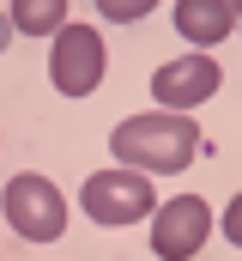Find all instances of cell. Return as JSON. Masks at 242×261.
<instances>
[{"instance_id":"obj_8","label":"cell","mask_w":242,"mask_h":261,"mask_svg":"<svg viewBox=\"0 0 242 261\" xmlns=\"http://www.w3.org/2000/svg\"><path fill=\"white\" fill-rule=\"evenodd\" d=\"M12 31H24V37H55L60 24H67V0H12Z\"/></svg>"},{"instance_id":"obj_5","label":"cell","mask_w":242,"mask_h":261,"mask_svg":"<svg viewBox=\"0 0 242 261\" xmlns=\"http://www.w3.org/2000/svg\"><path fill=\"white\" fill-rule=\"evenodd\" d=\"M212 237V200L200 195H170L152 213V255L158 261H194Z\"/></svg>"},{"instance_id":"obj_1","label":"cell","mask_w":242,"mask_h":261,"mask_svg":"<svg viewBox=\"0 0 242 261\" xmlns=\"http://www.w3.org/2000/svg\"><path fill=\"white\" fill-rule=\"evenodd\" d=\"M109 152L127 170H145V176H176L200 158V122L188 110H145V116H127L109 134Z\"/></svg>"},{"instance_id":"obj_10","label":"cell","mask_w":242,"mask_h":261,"mask_svg":"<svg viewBox=\"0 0 242 261\" xmlns=\"http://www.w3.org/2000/svg\"><path fill=\"white\" fill-rule=\"evenodd\" d=\"M218 231H224V243H236V249H242V195L224 200V213H218Z\"/></svg>"},{"instance_id":"obj_4","label":"cell","mask_w":242,"mask_h":261,"mask_svg":"<svg viewBox=\"0 0 242 261\" xmlns=\"http://www.w3.org/2000/svg\"><path fill=\"white\" fill-rule=\"evenodd\" d=\"M103 67H109V55H103V37L91 31V24H60L55 31V49H49V79H55L60 97H91L97 85H103Z\"/></svg>"},{"instance_id":"obj_2","label":"cell","mask_w":242,"mask_h":261,"mask_svg":"<svg viewBox=\"0 0 242 261\" xmlns=\"http://www.w3.org/2000/svg\"><path fill=\"white\" fill-rule=\"evenodd\" d=\"M79 206H85V219H97V225H139V219H152L158 213V189H152V176L145 170H97V176H85V189H79Z\"/></svg>"},{"instance_id":"obj_6","label":"cell","mask_w":242,"mask_h":261,"mask_svg":"<svg viewBox=\"0 0 242 261\" xmlns=\"http://www.w3.org/2000/svg\"><path fill=\"white\" fill-rule=\"evenodd\" d=\"M218 85H224V67L212 61L206 49L176 55L170 67L152 73V97H158V110H200L206 97H218Z\"/></svg>"},{"instance_id":"obj_9","label":"cell","mask_w":242,"mask_h":261,"mask_svg":"<svg viewBox=\"0 0 242 261\" xmlns=\"http://www.w3.org/2000/svg\"><path fill=\"white\" fill-rule=\"evenodd\" d=\"M97 12L109 24H139L145 12H158V0H97Z\"/></svg>"},{"instance_id":"obj_12","label":"cell","mask_w":242,"mask_h":261,"mask_svg":"<svg viewBox=\"0 0 242 261\" xmlns=\"http://www.w3.org/2000/svg\"><path fill=\"white\" fill-rule=\"evenodd\" d=\"M236 31H242V18H236Z\"/></svg>"},{"instance_id":"obj_11","label":"cell","mask_w":242,"mask_h":261,"mask_svg":"<svg viewBox=\"0 0 242 261\" xmlns=\"http://www.w3.org/2000/svg\"><path fill=\"white\" fill-rule=\"evenodd\" d=\"M6 43H12V18L0 12V49H6Z\"/></svg>"},{"instance_id":"obj_3","label":"cell","mask_w":242,"mask_h":261,"mask_svg":"<svg viewBox=\"0 0 242 261\" xmlns=\"http://www.w3.org/2000/svg\"><path fill=\"white\" fill-rule=\"evenodd\" d=\"M0 213L24 243H60V231H67V195L37 170H18L0 189Z\"/></svg>"},{"instance_id":"obj_7","label":"cell","mask_w":242,"mask_h":261,"mask_svg":"<svg viewBox=\"0 0 242 261\" xmlns=\"http://www.w3.org/2000/svg\"><path fill=\"white\" fill-rule=\"evenodd\" d=\"M236 31V6L230 0H176V37L194 49H218Z\"/></svg>"}]
</instances>
